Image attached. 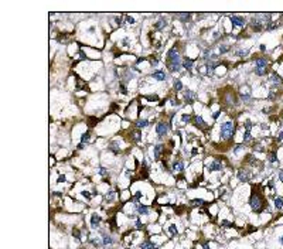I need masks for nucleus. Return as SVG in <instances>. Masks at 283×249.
I'll return each instance as SVG.
<instances>
[{
    "mask_svg": "<svg viewBox=\"0 0 283 249\" xmlns=\"http://www.w3.org/2000/svg\"><path fill=\"white\" fill-rule=\"evenodd\" d=\"M282 121H283V113H282Z\"/></svg>",
    "mask_w": 283,
    "mask_h": 249,
    "instance_id": "nucleus-54",
    "label": "nucleus"
},
{
    "mask_svg": "<svg viewBox=\"0 0 283 249\" xmlns=\"http://www.w3.org/2000/svg\"><path fill=\"white\" fill-rule=\"evenodd\" d=\"M177 17L183 21V23H187L188 21V19H190V14L188 13H183V14H177Z\"/></svg>",
    "mask_w": 283,
    "mask_h": 249,
    "instance_id": "nucleus-25",
    "label": "nucleus"
},
{
    "mask_svg": "<svg viewBox=\"0 0 283 249\" xmlns=\"http://www.w3.org/2000/svg\"><path fill=\"white\" fill-rule=\"evenodd\" d=\"M248 50H239V51H237V57H241V58H244V57H246L248 55Z\"/></svg>",
    "mask_w": 283,
    "mask_h": 249,
    "instance_id": "nucleus-32",
    "label": "nucleus"
},
{
    "mask_svg": "<svg viewBox=\"0 0 283 249\" xmlns=\"http://www.w3.org/2000/svg\"><path fill=\"white\" fill-rule=\"evenodd\" d=\"M205 68H207V75H214V72H215V62L208 61L205 65Z\"/></svg>",
    "mask_w": 283,
    "mask_h": 249,
    "instance_id": "nucleus-18",
    "label": "nucleus"
},
{
    "mask_svg": "<svg viewBox=\"0 0 283 249\" xmlns=\"http://www.w3.org/2000/svg\"><path fill=\"white\" fill-rule=\"evenodd\" d=\"M269 163H276L277 161V157H276V153H270L269 154Z\"/></svg>",
    "mask_w": 283,
    "mask_h": 249,
    "instance_id": "nucleus-34",
    "label": "nucleus"
},
{
    "mask_svg": "<svg viewBox=\"0 0 283 249\" xmlns=\"http://www.w3.org/2000/svg\"><path fill=\"white\" fill-rule=\"evenodd\" d=\"M152 77L155 78V79H157V81H166L167 75H166V72L163 70H156V71H153Z\"/></svg>",
    "mask_w": 283,
    "mask_h": 249,
    "instance_id": "nucleus-10",
    "label": "nucleus"
},
{
    "mask_svg": "<svg viewBox=\"0 0 283 249\" xmlns=\"http://www.w3.org/2000/svg\"><path fill=\"white\" fill-rule=\"evenodd\" d=\"M156 132H157L159 136H164V134L168 132V125L164 123V122H159V123L156 125Z\"/></svg>",
    "mask_w": 283,
    "mask_h": 249,
    "instance_id": "nucleus-7",
    "label": "nucleus"
},
{
    "mask_svg": "<svg viewBox=\"0 0 283 249\" xmlns=\"http://www.w3.org/2000/svg\"><path fill=\"white\" fill-rule=\"evenodd\" d=\"M277 140H279V142L283 140V132H280V133H279V137H277Z\"/></svg>",
    "mask_w": 283,
    "mask_h": 249,
    "instance_id": "nucleus-50",
    "label": "nucleus"
},
{
    "mask_svg": "<svg viewBox=\"0 0 283 249\" xmlns=\"http://www.w3.org/2000/svg\"><path fill=\"white\" fill-rule=\"evenodd\" d=\"M255 74L258 77H263L266 75V68H255Z\"/></svg>",
    "mask_w": 283,
    "mask_h": 249,
    "instance_id": "nucleus-28",
    "label": "nucleus"
},
{
    "mask_svg": "<svg viewBox=\"0 0 283 249\" xmlns=\"http://www.w3.org/2000/svg\"><path fill=\"white\" fill-rule=\"evenodd\" d=\"M170 232H171V235H176V234H177V228H176V225H170Z\"/></svg>",
    "mask_w": 283,
    "mask_h": 249,
    "instance_id": "nucleus-41",
    "label": "nucleus"
},
{
    "mask_svg": "<svg viewBox=\"0 0 283 249\" xmlns=\"http://www.w3.org/2000/svg\"><path fill=\"white\" fill-rule=\"evenodd\" d=\"M251 129H252V122L246 121L245 122V130H249V132H251Z\"/></svg>",
    "mask_w": 283,
    "mask_h": 249,
    "instance_id": "nucleus-37",
    "label": "nucleus"
},
{
    "mask_svg": "<svg viewBox=\"0 0 283 249\" xmlns=\"http://www.w3.org/2000/svg\"><path fill=\"white\" fill-rule=\"evenodd\" d=\"M140 249H157V245H155L150 239H146L140 243Z\"/></svg>",
    "mask_w": 283,
    "mask_h": 249,
    "instance_id": "nucleus-15",
    "label": "nucleus"
},
{
    "mask_svg": "<svg viewBox=\"0 0 283 249\" xmlns=\"http://www.w3.org/2000/svg\"><path fill=\"white\" fill-rule=\"evenodd\" d=\"M173 86H174V91H176V92H181V91H183V82H181V79H174Z\"/></svg>",
    "mask_w": 283,
    "mask_h": 249,
    "instance_id": "nucleus-20",
    "label": "nucleus"
},
{
    "mask_svg": "<svg viewBox=\"0 0 283 249\" xmlns=\"http://www.w3.org/2000/svg\"><path fill=\"white\" fill-rule=\"evenodd\" d=\"M270 83H273L275 86H277V85H283V79L279 75H276V74H272L270 75Z\"/></svg>",
    "mask_w": 283,
    "mask_h": 249,
    "instance_id": "nucleus-16",
    "label": "nucleus"
},
{
    "mask_svg": "<svg viewBox=\"0 0 283 249\" xmlns=\"http://www.w3.org/2000/svg\"><path fill=\"white\" fill-rule=\"evenodd\" d=\"M218 116H219V112H215V113L212 115V118H214V119H218Z\"/></svg>",
    "mask_w": 283,
    "mask_h": 249,
    "instance_id": "nucleus-51",
    "label": "nucleus"
},
{
    "mask_svg": "<svg viewBox=\"0 0 283 249\" xmlns=\"http://www.w3.org/2000/svg\"><path fill=\"white\" fill-rule=\"evenodd\" d=\"M82 195H84L86 200H91V194H89V191H82Z\"/></svg>",
    "mask_w": 283,
    "mask_h": 249,
    "instance_id": "nucleus-44",
    "label": "nucleus"
},
{
    "mask_svg": "<svg viewBox=\"0 0 283 249\" xmlns=\"http://www.w3.org/2000/svg\"><path fill=\"white\" fill-rule=\"evenodd\" d=\"M101 221H102V218H101L99 214H92V217H91V226L94 229H97L98 226L101 225Z\"/></svg>",
    "mask_w": 283,
    "mask_h": 249,
    "instance_id": "nucleus-9",
    "label": "nucleus"
},
{
    "mask_svg": "<svg viewBox=\"0 0 283 249\" xmlns=\"http://www.w3.org/2000/svg\"><path fill=\"white\" fill-rule=\"evenodd\" d=\"M242 150H244V143H242V144H237V146L234 147L232 152H234V154H239Z\"/></svg>",
    "mask_w": 283,
    "mask_h": 249,
    "instance_id": "nucleus-29",
    "label": "nucleus"
},
{
    "mask_svg": "<svg viewBox=\"0 0 283 249\" xmlns=\"http://www.w3.org/2000/svg\"><path fill=\"white\" fill-rule=\"evenodd\" d=\"M229 20H231L232 26L234 27H244L245 26V19L242 16H238V14H231L229 16Z\"/></svg>",
    "mask_w": 283,
    "mask_h": 249,
    "instance_id": "nucleus-4",
    "label": "nucleus"
},
{
    "mask_svg": "<svg viewBox=\"0 0 283 249\" xmlns=\"http://www.w3.org/2000/svg\"><path fill=\"white\" fill-rule=\"evenodd\" d=\"M58 181H60V183H64V181H65V176H60V177H58Z\"/></svg>",
    "mask_w": 283,
    "mask_h": 249,
    "instance_id": "nucleus-48",
    "label": "nucleus"
},
{
    "mask_svg": "<svg viewBox=\"0 0 283 249\" xmlns=\"http://www.w3.org/2000/svg\"><path fill=\"white\" fill-rule=\"evenodd\" d=\"M181 119H183V122H184V123H188V122H190V119H191V116H190V115H183V118H181Z\"/></svg>",
    "mask_w": 283,
    "mask_h": 249,
    "instance_id": "nucleus-39",
    "label": "nucleus"
},
{
    "mask_svg": "<svg viewBox=\"0 0 283 249\" xmlns=\"http://www.w3.org/2000/svg\"><path fill=\"white\" fill-rule=\"evenodd\" d=\"M255 65H256V68H266L268 67V61H266V58L259 57L255 60Z\"/></svg>",
    "mask_w": 283,
    "mask_h": 249,
    "instance_id": "nucleus-17",
    "label": "nucleus"
},
{
    "mask_svg": "<svg viewBox=\"0 0 283 249\" xmlns=\"http://www.w3.org/2000/svg\"><path fill=\"white\" fill-rule=\"evenodd\" d=\"M109 150H112V152H113V153H116V154H118L119 152H120V149L118 147V144H116V143H110Z\"/></svg>",
    "mask_w": 283,
    "mask_h": 249,
    "instance_id": "nucleus-31",
    "label": "nucleus"
},
{
    "mask_svg": "<svg viewBox=\"0 0 283 249\" xmlns=\"http://www.w3.org/2000/svg\"><path fill=\"white\" fill-rule=\"evenodd\" d=\"M170 103H171V106H179L180 103H179V101H174V99H171L170 101Z\"/></svg>",
    "mask_w": 283,
    "mask_h": 249,
    "instance_id": "nucleus-47",
    "label": "nucleus"
},
{
    "mask_svg": "<svg viewBox=\"0 0 283 249\" xmlns=\"http://www.w3.org/2000/svg\"><path fill=\"white\" fill-rule=\"evenodd\" d=\"M167 64L170 71L173 72H179L183 68V61H181L180 55L177 52V48H171L167 54Z\"/></svg>",
    "mask_w": 283,
    "mask_h": 249,
    "instance_id": "nucleus-1",
    "label": "nucleus"
},
{
    "mask_svg": "<svg viewBox=\"0 0 283 249\" xmlns=\"http://www.w3.org/2000/svg\"><path fill=\"white\" fill-rule=\"evenodd\" d=\"M194 67V60H191V58L186 57L184 60H183V68H186L187 71H191Z\"/></svg>",
    "mask_w": 283,
    "mask_h": 249,
    "instance_id": "nucleus-13",
    "label": "nucleus"
},
{
    "mask_svg": "<svg viewBox=\"0 0 283 249\" xmlns=\"http://www.w3.org/2000/svg\"><path fill=\"white\" fill-rule=\"evenodd\" d=\"M173 170L174 171H183V170H184V163H183L181 160L174 161L173 163Z\"/></svg>",
    "mask_w": 283,
    "mask_h": 249,
    "instance_id": "nucleus-19",
    "label": "nucleus"
},
{
    "mask_svg": "<svg viewBox=\"0 0 283 249\" xmlns=\"http://www.w3.org/2000/svg\"><path fill=\"white\" fill-rule=\"evenodd\" d=\"M202 248H204V249H210V246H208L207 243H204V245H202Z\"/></svg>",
    "mask_w": 283,
    "mask_h": 249,
    "instance_id": "nucleus-52",
    "label": "nucleus"
},
{
    "mask_svg": "<svg viewBox=\"0 0 283 249\" xmlns=\"http://www.w3.org/2000/svg\"><path fill=\"white\" fill-rule=\"evenodd\" d=\"M221 225H224L225 228H231V226H232V224L229 222V221H222V222H221Z\"/></svg>",
    "mask_w": 283,
    "mask_h": 249,
    "instance_id": "nucleus-42",
    "label": "nucleus"
},
{
    "mask_svg": "<svg viewBox=\"0 0 283 249\" xmlns=\"http://www.w3.org/2000/svg\"><path fill=\"white\" fill-rule=\"evenodd\" d=\"M135 207H136V211H137V214L139 215H147L149 214V207H146V205H143V204H135Z\"/></svg>",
    "mask_w": 283,
    "mask_h": 249,
    "instance_id": "nucleus-12",
    "label": "nucleus"
},
{
    "mask_svg": "<svg viewBox=\"0 0 283 249\" xmlns=\"http://www.w3.org/2000/svg\"><path fill=\"white\" fill-rule=\"evenodd\" d=\"M72 234L77 236V239H81V234H79V231H78V229H75V228H74V229H72Z\"/></svg>",
    "mask_w": 283,
    "mask_h": 249,
    "instance_id": "nucleus-43",
    "label": "nucleus"
},
{
    "mask_svg": "<svg viewBox=\"0 0 283 249\" xmlns=\"http://www.w3.org/2000/svg\"><path fill=\"white\" fill-rule=\"evenodd\" d=\"M279 179H280V181H282V184H283V170H280V173H279Z\"/></svg>",
    "mask_w": 283,
    "mask_h": 249,
    "instance_id": "nucleus-49",
    "label": "nucleus"
},
{
    "mask_svg": "<svg viewBox=\"0 0 283 249\" xmlns=\"http://www.w3.org/2000/svg\"><path fill=\"white\" fill-rule=\"evenodd\" d=\"M166 26H167V21H166L164 19H160V20H159V21H157V23L155 24V27L157 28V30H163V28H164Z\"/></svg>",
    "mask_w": 283,
    "mask_h": 249,
    "instance_id": "nucleus-23",
    "label": "nucleus"
},
{
    "mask_svg": "<svg viewBox=\"0 0 283 249\" xmlns=\"http://www.w3.org/2000/svg\"><path fill=\"white\" fill-rule=\"evenodd\" d=\"M103 245H110L112 243V239H110V236L108 235H103V241H102Z\"/></svg>",
    "mask_w": 283,
    "mask_h": 249,
    "instance_id": "nucleus-33",
    "label": "nucleus"
},
{
    "mask_svg": "<svg viewBox=\"0 0 283 249\" xmlns=\"http://www.w3.org/2000/svg\"><path fill=\"white\" fill-rule=\"evenodd\" d=\"M125 17H126V21H128V23H130V24H135V19H133L132 16H125Z\"/></svg>",
    "mask_w": 283,
    "mask_h": 249,
    "instance_id": "nucleus-40",
    "label": "nucleus"
},
{
    "mask_svg": "<svg viewBox=\"0 0 283 249\" xmlns=\"http://www.w3.org/2000/svg\"><path fill=\"white\" fill-rule=\"evenodd\" d=\"M208 170L210 171H221L222 170V161L218 159H214L211 161V164L208 166Z\"/></svg>",
    "mask_w": 283,
    "mask_h": 249,
    "instance_id": "nucleus-8",
    "label": "nucleus"
},
{
    "mask_svg": "<svg viewBox=\"0 0 283 249\" xmlns=\"http://www.w3.org/2000/svg\"><path fill=\"white\" fill-rule=\"evenodd\" d=\"M279 242H280V243L283 245V236H280V238H279Z\"/></svg>",
    "mask_w": 283,
    "mask_h": 249,
    "instance_id": "nucleus-53",
    "label": "nucleus"
},
{
    "mask_svg": "<svg viewBox=\"0 0 283 249\" xmlns=\"http://www.w3.org/2000/svg\"><path fill=\"white\" fill-rule=\"evenodd\" d=\"M275 208H276L277 211H282L283 210V200L280 197L275 198Z\"/></svg>",
    "mask_w": 283,
    "mask_h": 249,
    "instance_id": "nucleus-22",
    "label": "nucleus"
},
{
    "mask_svg": "<svg viewBox=\"0 0 283 249\" xmlns=\"http://www.w3.org/2000/svg\"><path fill=\"white\" fill-rule=\"evenodd\" d=\"M136 228H137V229H140V228H143V224L140 222V219H137V221H136Z\"/></svg>",
    "mask_w": 283,
    "mask_h": 249,
    "instance_id": "nucleus-45",
    "label": "nucleus"
},
{
    "mask_svg": "<svg viewBox=\"0 0 283 249\" xmlns=\"http://www.w3.org/2000/svg\"><path fill=\"white\" fill-rule=\"evenodd\" d=\"M249 204H251V208L255 212H261V211L263 210V198H262V195L259 194V192H252L251 195V200H249Z\"/></svg>",
    "mask_w": 283,
    "mask_h": 249,
    "instance_id": "nucleus-3",
    "label": "nucleus"
},
{
    "mask_svg": "<svg viewBox=\"0 0 283 249\" xmlns=\"http://www.w3.org/2000/svg\"><path fill=\"white\" fill-rule=\"evenodd\" d=\"M229 50H231V47H229V45H226V44H221V45H219V52H221V54H225V52H228Z\"/></svg>",
    "mask_w": 283,
    "mask_h": 249,
    "instance_id": "nucleus-26",
    "label": "nucleus"
},
{
    "mask_svg": "<svg viewBox=\"0 0 283 249\" xmlns=\"http://www.w3.org/2000/svg\"><path fill=\"white\" fill-rule=\"evenodd\" d=\"M115 195H116L115 191H109L106 195H105V198H106V201H108V203H110V201H113V200H115Z\"/></svg>",
    "mask_w": 283,
    "mask_h": 249,
    "instance_id": "nucleus-27",
    "label": "nucleus"
},
{
    "mask_svg": "<svg viewBox=\"0 0 283 249\" xmlns=\"http://www.w3.org/2000/svg\"><path fill=\"white\" fill-rule=\"evenodd\" d=\"M234 133H235V123L234 122H225L221 125V139H224V140L232 139Z\"/></svg>",
    "mask_w": 283,
    "mask_h": 249,
    "instance_id": "nucleus-2",
    "label": "nucleus"
},
{
    "mask_svg": "<svg viewBox=\"0 0 283 249\" xmlns=\"http://www.w3.org/2000/svg\"><path fill=\"white\" fill-rule=\"evenodd\" d=\"M120 89H122V94H123V95H126V94H128V91H126V86H125L123 83L120 85Z\"/></svg>",
    "mask_w": 283,
    "mask_h": 249,
    "instance_id": "nucleus-46",
    "label": "nucleus"
},
{
    "mask_svg": "<svg viewBox=\"0 0 283 249\" xmlns=\"http://www.w3.org/2000/svg\"><path fill=\"white\" fill-rule=\"evenodd\" d=\"M89 140V133H85L82 137H81V143H84V142H88Z\"/></svg>",
    "mask_w": 283,
    "mask_h": 249,
    "instance_id": "nucleus-38",
    "label": "nucleus"
},
{
    "mask_svg": "<svg viewBox=\"0 0 283 249\" xmlns=\"http://www.w3.org/2000/svg\"><path fill=\"white\" fill-rule=\"evenodd\" d=\"M239 94H241V99H242L244 102H246V101H249V99H251V88H249L248 85L241 86Z\"/></svg>",
    "mask_w": 283,
    "mask_h": 249,
    "instance_id": "nucleus-6",
    "label": "nucleus"
},
{
    "mask_svg": "<svg viewBox=\"0 0 283 249\" xmlns=\"http://www.w3.org/2000/svg\"><path fill=\"white\" fill-rule=\"evenodd\" d=\"M161 150H163V146H161V144H157V146H155V159H156V160L160 159Z\"/></svg>",
    "mask_w": 283,
    "mask_h": 249,
    "instance_id": "nucleus-24",
    "label": "nucleus"
},
{
    "mask_svg": "<svg viewBox=\"0 0 283 249\" xmlns=\"http://www.w3.org/2000/svg\"><path fill=\"white\" fill-rule=\"evenodd\" d=\"M191 204L193 205H204V200H201V198H200V200H193Z\"/></svg>",
    "mask_w": 283,
    "mask_h": 249,
    "instance_id": "nucleus-35",
    "label": "nucleus"
},
{
    "mask_svg": "<svg viewBox=\"0 0 283 249\" xmlns=\"http://www.w3.org/2000/svg\"><path fill=\"white\" fill-rule=\"evenodd\" d=\"M251 139H252L251 132H249V130H245V133H244V143H248Z\"/></svg>",
    "mask_w": 283,
    "mask_h": 249,
    "instance_id": "nucleus-30",
    "label": "nucleus"
},
{
    "mask_svg": "<svg viewBox=\"0 0 283 249\" xmlns=\"http://www.w3.org/2000/svg\"><path fill=\"white\" fill-rule=\"evenodd\" d=\"M99 174L103 176V177H106V176H108V170H106L105 167H101V168H99Z\"/></svg>",
    "mask_w": 283,
    "mask_h": 249,
    "instance_id": "nucleus-36",
    "label": "nucleus"
},
{
    "mask_svg": "<svg viewBox=\"0 0 283 249\" xmlns=\"http://www.w3.org/2000/svg\"><path fill=\"white\" fill-rule=\"evenodd\" d=\"M195 98H197V95L194 94L193 91H186L184 92V99H186V102L187 103H194V101H195Z\"/></svg>",
    "mask_w": 283,
    "mask_h": 249,
    "instance_id": "nucleus-11",
    "label": "nucleus"
},
{
    "mask_svg": "<svg viewBox=\"0 0 283 249\" xmlns=\"http://www.w3.org/2000/svg\"><path fill=\"white\" fill-rule=\"evenodd\" d=\"M147 125H149V121H146V119H140V121L136 122V128H137V129L147 128Z\"/></svg>",
    "mask_w": 283,
    "mask_h": 249,
    "instance_id": "nucleus-21",
    "label": "nucleus"
},
{
    "mask_svg": "<svg viewBox=\"0 0 283 249\" xmlns=\"http://www.w3.org/2000/svg\"><path fill=\"white\" fill-rule=\"evenodd\" d=\"M238 179H239V181H244V183L249 181V179H251V170H248V168H239Z\"/></svg>",
    "mask_w": 283,
    "mask_h": 249,
    "instance_id": "nucleus-5",
    "label": "nucleus"
},
{
    "mask_svg": "<svg viewBox=\"0 0 283 249\" xmlns=\"http://www.w3.org/2000/svg\"><path fill=\"white\" fill-rule=\"evenodd\" d=\"M194 125L198 129H205V126H207V123L204 122V119H202L201 116H194Z\"/></svg>",
    "mask_w": 283,
    "mask_h": 249,
    "instance_id": "nucleus-14",
    "label": "nucleus"
}]
</instances>
